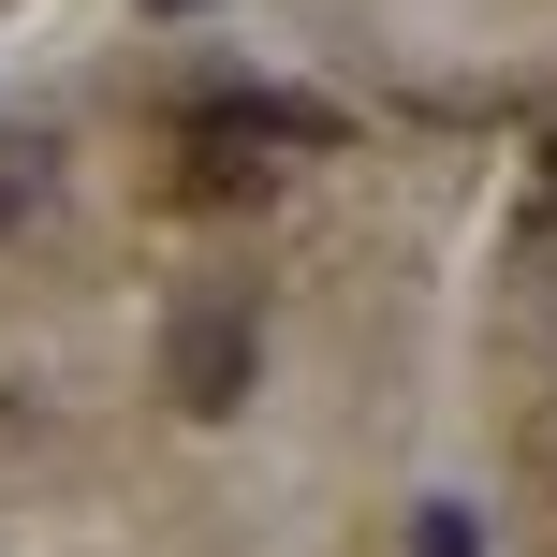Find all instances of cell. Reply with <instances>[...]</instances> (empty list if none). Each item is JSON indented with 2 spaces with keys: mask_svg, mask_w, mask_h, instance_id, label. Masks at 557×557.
<instances>
[{
  "mask_svg": "<svg viewBox=\"0 0 557 557\" xmlns=\"http://www.w3.org/2000/svg\"><path fill=\"white\" fill-rule=\"evenodd\" d=\"M543 470H557V425H543Z\"/></svg>",
  "mask_w": 557,
  "mask_h": 557,
  "instance_id": "5",
  "label": "cell"
},
{
  "mask_svg": "<svg viewBox=\"0 0 557 557\" xmlns=\"http://www.w3.org/2000/svg\"><path fill=\"white\" fill-rule=\"evenodd\" d=\"M411 557H484V529H470V499H425V513H411Z\"/></svg>",
  "mask_w": 557,
  "mask_h": 557,
  "instance_id": "4",
  "label": "cell"
},
{
  "mask_svg": "<svg viewBox=\"0 0 557 557\" xmlns=\"http://www.w3.org/2000/svg\"><path fill=\"white\" fill-rule=\"evenodd\" d=\"M162 15H191V0H162Z\"/></svg>",
  "mask_w": 557,
  "mask_h": 557,
  "instance_id": "6",
  "label": "cell"
},
{
  "mask_svg": "<svg viewBox=\"0 0 557 557\" xmlns=\"http://www.w3.org/2000/svg\"><path fill=\"white\" fill-rule=\"evenodd\" d=\"M250 367H264V337H250V308H235V294H191V308L162 323V396H176L191 425L250 411Z\"/></svg>",
  "mask_w": 557,
  "mask_h": 557,
  "instance_id": "2",
  "label": "cell"
},
{
  "mask_svg": "<svg viewBox=\"0 0 557 557\" xmlns=\"http://www.w3.org/2000/svg\"><path fill=\"white\" fill-rule=\"evenodd\" d=\"M45 191H59V147H45V133H0V235H15Z\"/></svg>",
  "mask_w": 557,
  "mask_h": 557,
  "instance_id": "3",
  "label": "cell"
},
{
  "mask_svg": "<svg viewBox=\"0 0 557 557\" xmlns=\"http://www.w3.org/2000/svg\"><path fill=\"white\" fill-rule=\"evenodd\" d=\"M337 117L323 103H278V88H235V103H191V133H176V176L191 191H264L278 162H323Z\"/></svg>",
  "mask_w": 557,
  "mask_h": 557,
  "instance_id": "1",
  "label": "cell"
}]
</instances>
